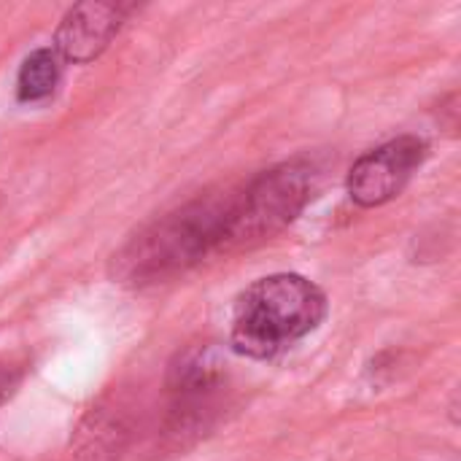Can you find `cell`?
I'll return each mask as SVG.
<instances>
[{
    "mask_svg": "<svg viewBox=\"0 0 461 461\" xmlns=\"http://www.w3.org/2000/svg\"><path fill=\"white\" fill-rule=\"evenodd\" d=\"M227 205L230 194H208L159 216L113 257V276L122 284L149 286L224 254Z\"/></svg>",
    "mask_w": 461,
    "mask_h": 461,
    "instance_id": "cell-1",
    "label": "cell"
},
{
    "mask_svg": "<svg viewBox=\"0 0 461 461\" xmlns=\"http://www.w3.org/2000/svg\"><path fill=\"white\" fill-rule=\"evenodd\" d=\"M327 294L308 278L276 273L254 281L235 300L230 346L249 359H273L321 327Z\"/></svg>",
    "mask_w": 461,
    "mask_h": 461,
    "instance_id": "cell-2",
    "label": "cell"
},
{
    "mask_svg": "<svg viewBox=\"0 0 461 461\" xmlns=\"http://www.w3.org/2000/svg\"><path fill=\"white\" fill-rule=\"evenodd\" d=\"M313 165L305 159L281 162L262 170L240 192L230 194L224 254L267 240L286 230L313 197Z\"/></svg>",
    "mask_w": 461,
    "mask_h": 461,
    "instance_id": "cell-3",
    "label": "cell"
},
{
    "mask_svg": "<svg viewBox=\"0 0 461 461\" xmlns=\"http://www.w3.org/2000/svg\"><path fill=\"white\" fill-rule=\"evenodd\" d=\"M429 146L419 135H400L362 154L346 178L348 197L359 208H381L402 194L413 173L424 165Z\"/></svg>",
    "mask_w": 461,
    "mask_h": 461,
    "instance_id": "cell-4",
    "label": "cell"
},
{
    "mask_svg": "<svg viewBox=\"0 0 461 461\" xmlns=\"http://www.w3.org/2000/svg\"><path fill=\"white\" fill-rule=\"evenodd\" d=\"M127 14H130V8L119 5V3H103V0L76 3L62 16V22L54 32L51 49L62 57L65 65L68 62L86 65V62L97 59L111 46V41L119 35Z\"/></svg>",
    "mask_w": 461,
    "mask_h": 461,
    "instance_id": "cell-5",
    "label": "cell"
},
{
    "mask_svg": "<svg viewBox=\"0 0 461 461\" xmlns=\"http://www.w3.org/2000/svg\"><path fill=\"white\" fill-rule=\"evenodd\" d=\"M227 375V357L219 346H189L176 354L167 367V392L173 394V416L197 421L200 411L211 405ZM205 413V411H203Z\"/></svg>",
    "mask_w": 461,
    "mask_h": 461,
    "instance_id": "cell-6",
    "label": "cell"
},
{
    "mask_svg": "<svg viewBox=\"0 0 461 461\" xmlns=\"http://www.w3.org/2000/svg\"><path fill=\"white\" fill-rule=\"evenodd\" d=\"M62 57L51 46H41L30 51L16 73V97L22 103H41L54 95L62 78Z\"/></svg>",
    "mask_w": 461,
    "mask_h": 461,
    "instance_id": "cell-7",
    "label": "cell"
},
{
    "mask_svg": "<svg viewBox=\"0 0 461 461\" xmlns=\"http://www.w3.org/2000/svg\"><path fill=\"white\" fill-rule=\"evenodd\" d=\"M19 381H22V370H19V367H14V365L0 362V405H3L14 392H16Z\"/></svg>",
    "mask_w": 461,
    "mask_h": 461,
    "instance_id": "cell-8",
    "label": "cell"
}]
</instances>
